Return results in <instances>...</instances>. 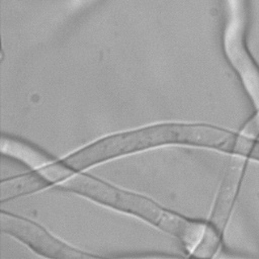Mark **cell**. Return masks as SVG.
I'll use <instances>...</instances> for the list:
<instances>
[{"mask_svg": "<svg viewBox=\"0 0 259 259\" xmlns=\"http://www.w3.org/2000/svg\"><path fill=\"white\" fill-rule=\"evenodd\" d=\"M236 137L235 133L210 124L165 122L104 137L61 160L73 172H81L120 156L166 145L203 147L231 153Z\"/></svg>", "mask_w": 259, "mask_h": 259, "instance_id": "cell-1", "label": "cell"}, {"mask_svg": "<svg viewBox=\"0 0 259 259\" xmlns=\"http://www.w3.org/2000/svg\"><path fill=\"white\" fill-rule=\"evenodd\" d=\"M56 186L150 223L179 239L190 255L202 242L207 229L205 222L186 218L144 195L117 188L82 172H74Z\"/></svg>", "mask_w": 259, "mask_h": 259, "instance_id": "cell-2", "label": "cell"}, {"mask_svg": "<svg viewBox=\"0 0 259 259\" xmlns=\"http://www.w3.org/2000/svg\"><path fill=\"white\" fill-rule=\"evenodd\" d=\"M1 231L27 245L33 251L51 258L83 259L96 257L60 241L36 223L17 214L2 210Z\"/></svg>", "mask_w": 259, "mask_h": 259, "instance_id": "cell-3", "label": "cell"}, {"mask_svg": "<svg viewBox=\"0 0 259 259\" xmlns=\"http://www.w3.org/2000/svg\"><path fill=\"white\" fill-rule=\"evenodd\" d=\"M1 152L38 172L53 185H57L74 173L62 160L57 161L42 150L17 138L2 136Z\"/></svg>", "mask_w": 259, "mask_h": 259, "instance_id": "cell-4", "label": "cell"}, {"mask_svg": "<svg viewBox=\"0 0 259 259\" xmlns=\"http://www.w3.org/2000/svg\"><path fill=\"white\" fill-rule=\"evenodd\" d=\"M233 155L219 189L209 221L207 222L209 230L219 237H222L231 213L247 159L240 154Z\"/></svg>", "mask_w": 259, "mask_h": 259, "instance_id": "cell-5", "label": "cell"}, {"mask_svg": "<svg viewBox=\"0 0 259 259\" xmlns=\"http://www.w3.org/2000/svg\"><path fill=\"white\" fill-rule=\"evenodd\" d=\"M226 23L224 50L226 54L246 49L245 29L247 21V0H225Z\"/></svg>", "mask_w": 259, "mask_h": 259, "instance_id": "cell-6", "label": "cell"}, {"mask_svg": "<svg viewBox=\"0 0 259 259\" xmlns=\"http://www.w3.org/2000/svg\"><path fill=\"white\" fill-rule=\"evenodd\" d=\"M53 185L46 177L32 170L28 173L1 180L0 200H10L22 195L34 193Z\"/></svg>", "mask_w": 259, "mask_h": 259, "instance_id": "cell-7", "label": "cell"}, {"mask_svg": "<svg viewBox=\"0 0 259 259\" xmlns=\"http://www.w3.org/2000/svg\"><path fill=\"white\" fill-rule=\"evenodd\" d=\"M255 154H256L257 160L259 161V143H258V145H257V147H256V152H255Z\"/></svg>", "mask_w": 259, "mask_h": 259, "instance_id": "cell-8", "label": "cell"}]
</instances>
